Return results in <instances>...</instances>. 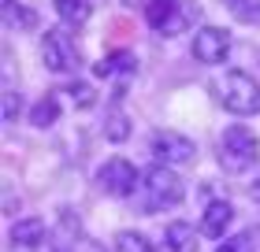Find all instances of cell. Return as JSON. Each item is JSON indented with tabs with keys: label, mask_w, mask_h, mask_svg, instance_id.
I'll use <instances>...</instances> for the list:
<instances>
[{
	"label": "cell",
	"mask_w": 260,
	"mask_h": 252,
	"mask_svg": "<svg viewBox=\"0 0 260 252\" xmlns=\"http://www.w3.org/2000/svg\"><path fill=\"white\" fill-rule=\"evenodd\" d=\"M182 197H186L182 178L175 174L168 163H152L149 171H141L138 193L130 197V200H134V208H138L141 215H156V211H164V208L182 204Z\"/></svg>",
	"instance_id": "1"
},
{
	"label": "cell",
	"mask_w": 260,
	"mask_h": 252,
	"mask_svg": "<svg viewBox=\"0 0 260 252\" xmlns=\"http://www.w3.org/2000/svg\"><path fill=\"white\" fill-rule=\"evenodd\" d=\"M219 167L223 171H231V174H245V171H253L256 160H260V137L253 134L245 123H234L227 126L219 134Z\"/></svg>",
	"instance_id": "2"
},
{
	"label": "cell",
	"mask_w": 260,
	"mask_h": 252,
	"mask_svg": "<svg viewBox=\"0 0 260 252\" xmlns=\"http://www.w3.org/2000/svg\"><path fill=\"white\" fill-rule=\"evenodd\" d=\"M216 97L231 115H256L260 112V82L245 70H231L216 82Z\"/></svg>",
	"instance_id": "3"
},
{
	"label": "cell",
	"mask_w": 260,
	"mask_h": 252,
	"mask_svg": "<svg viewBox=\"0 0 260 252\" xmlns=\"http://www.w3.org/2000/svg\"><path fill=\"white\" fill-rule=\"evenodd\" d=\"M41 59H45V67H49L52 75H75L82 56H78V45L71 38V30L56 26V30L45 33L41 38Z\"/></svg>",
	"instance_id": "4"
},
{
	"label": "cell",
	"mask_w": 260,
	"mask_h": 252,
	"mask_svg": "<svg viewBox=\"0 0 260 252\" xmlns=\"http://www.w3.org/2000/svg\"><path fill=\"white\" fill-rule=\"evenodd\" d=\"M138 182H141V171L130 160H123V156H112V160H104L97 167V186L104 189L108 197H134L138 193Z\"/></svg>",
	"instance_id": "5"
},
{
	"label": "cell",
	"mask_w": 260,
	"mask_h": 252,
	"mask_svg": "<svg viewBox=\"0 0 260 252\" xmlns=\"http://www.w3.org/2000/svg\"><path fill=\"white\" fill-rule=\"evenodd\" d=\"M149 152H152V160L156 163H190L193 156H197V145L186 134H175V130H156V134L149 137Z\"/></svg>",
	"instance_id": "6"
},
{
	"label": "cell",
	"mask_w": 260,
	"mask_h": 252,
	"mask_svg": "<svg viewBox=\"0 0 260 252\" xmlns=\"http://www.w3.org/2000/svg\"><path fill=\"white\" fill-rule=\"evenodd\" d=\"M231 52V30H223V26H201L193 33V59L197 63H223Z\"/></svg>",
	"instance_id": "7"
},
{
	"label": "cell",
	"mask_w": 260,
	"mask_h": 252,
	"mask_svg": "<svg viewBox=\"0 0 260 252\" xmlns=\"http://www.w3.org/2000/svg\"><path fill=\"white\" fill-rule=\"evenodd\" d=\"M145 22L164 38H175L186 26V11H179V0H149L145 4Z\"/></svg>",
	"instance_id": "8"
},
{
	"label": "cell",
	"mask_w": 260,
	"mask_h": 252,
	"mask_svg": "<svg viewBox=\"0 0 260 252\" xmlns=\"http://www.w3.org/2000/svg\"><path fill=\"white\" fill-rule=\"evenodd\" d=\"M93 75H97V78H115L119 86H126V78L138 75V56L126 52V49L108 52L104 59H97V63H93Z\"/></svg>",
	"instance_id": "9"
},
{
	"label": "cell",
	"mask_w": 260,
	"mask_h": 252,
	"mask_svg": "<svg viewBox=\"0 0 260 252\" xmlns=\"http://www.w3.org/2000/svg\"><path fill=\"white\" fill-rule=\"evenodd\" d=\"M234 219V208H231V200H212L205 215H201V234L205 237H223L227 234V226Z\"/></svg>",
	"instance_id": "10"
},
{
	"label": "cell",
	"mask_w": 260,
	"mask_h": 252,
	"mask_svg": "<svg viewBox=\"0 0 260 252\" xmlns=\"http://www.w3.org/2000/svg\"><path fill=\"white\" fill-rule=\"evenodd\" d=\"M41 237H45V219H19L8 230V241L15 248H41Z\"/></svg>",
	"instance_id": "11"
},
{
	"label": "cell",
	"mask_w": 260,
	"mask_h": 252,
	"mask_svg": "<svg viewBox=\"0 0 260 252\" xmlns=\"http://www.w3.org/2000/svg\"><path fill=\"white\" fill-rule=\"evenodd\" d=\"M164 248L168 252H197V230L190 223H171L164 230Z\"/></svg>",
	"instance_id": "12"
},
{
	"label": "cell",
	"mask_w": 260,
	"mask_h": 252,
	"mask_svg": "<svg viewBox=\"0 0 260 252\" xmlns=\"http://www.w3.org/2000/svg\"><path fill=\"white\" fill-rule=\"evenodd\" d=\"M52 8H56V15H60L63 26H86L89 22V0H52Z\"/></svg>",
	"instance_id": "13"
},
{
	"label": "cell",
	"mask_w": 260,
	"mask_h": 252,
	"mask_svg": "<svg viewBox=\"0 0 260 252\" xmlns=\"http://www.w3.org/2000/svg\"><path fill=\"white\" fill-rule=\"evenodd\" d=\"M56 119H60V97L56 93H49V97H41L38 104H34V112H30V123L38 126V130H49Z\"/></svg>",
	"instance_id": "14"
},
{
	"label": "cell",
	"mask_w": 260,
	"mask_h": 252,
	"mask_svg": "<svg viewBox=\"0 0 260 252\" xmlns=\"http://www.w3.org/2000/svg\"><path fill=\"white\" fill-rule=\"evenodd\" d=\"M115 252H156L152 248V241L145 234H138V230H123L119 237H115Z\"/></svg>",
	"instance_id": "15"
},
{
	"label": "cell",
	"mask_w": 260,
	"mask_h": 252,
	"mask_svg": "<svg viewBox=\"0 0 260 252\" xmlns=\"http://www.w3.org/2000/svg\"><path fill=\"white\" fill-rule=\"evenodd\" d=\"M63 97L75 107H93L97 104V93H93L89 82H71V86H63Z\"/></svg>",
	"instance_id": "16"
},
{
	"label": "cell",
	"mask_w": 260,
	"mask_h": 252,
	"mask_svg": "<svg viewBox=\"0 0 260 252\" xmlns=\"http://www.w3.org/2000/svg\"><path fill=\"white\" fill-rule=\"evenodd\" d=\"M4 22H8V26H26V30H34V26H38V15L26 11V8H19L15 0H4Z\"/></svg>",
	"instance_id": "17"
},
{
	"label": "cell",
	"mask_w": 260,
	"mask_h": 252,
	"mask_svg": "<svg viewBox=\"0 0 260 252\" xmlns=\"http://www.w3.org/2000/svg\"><path fill=\"white\" fill-rule=\"evenodd\" d=\"M216 252H256V234L253 230H242L234 237H223L216 245Z\"/></svg>",
	"instance_id": "18"
},
{
	"label": "cell",
	"mask_w": 260,
	"mask_h": 252,
	"mask_svg": "<svg viewBox=\"0 0 260 252\" xmlns=\"http://www.w3.org/2000/svg\"><path fill=\"white\" fill-rule=\"evenodd\" d=\"M104 134H108L112 141H123L130 134V119L119 112V107H112V112H108V119H104Z\"/></svg>",
	"instance_id": "19"
},
{
	"label": "cell",
	"mask_w": 260,
	"mask_h": 252,
	"mask_svg": "<svg viewBox=\"0 0 260 252\" xmlns=\"http://www.w3.org/2000/svg\"><path fill=\"white\" fill-rule=\"evenodd\" d=\"M15 115H19V93L4 89V123H11Z\"/></svg>",
	"instance_id": "20"
},
{
	"label": "cell",
	"mask_w": 260,
	"mask_h": 252,
	"mask_svg": "<svg viewBox=\"0 0 260 252\" xmlns=\"http://www.w3.org/2000/svg\"><path fill=\"white\" fill-rule=\"evenodd\" d=\"M75 252H104V245L89 241V237H75Z\"/></svg>",
	"instance_id": "21"
},
{
	"label": "cell",
	"mask_w": 260,
	"mask_h": 252,
	"mask_svg": "<svg viewBox=\"0 0 260 252\" xmlns=\"http://www.w3.org/2000/svg\"><path fill=\"white\" fill-rule=\"evenodd\" d=\"M253 197L260 200V178H256V182H253Z\"/></svg>",
	"instance_id": "22"
}]
</instances>
